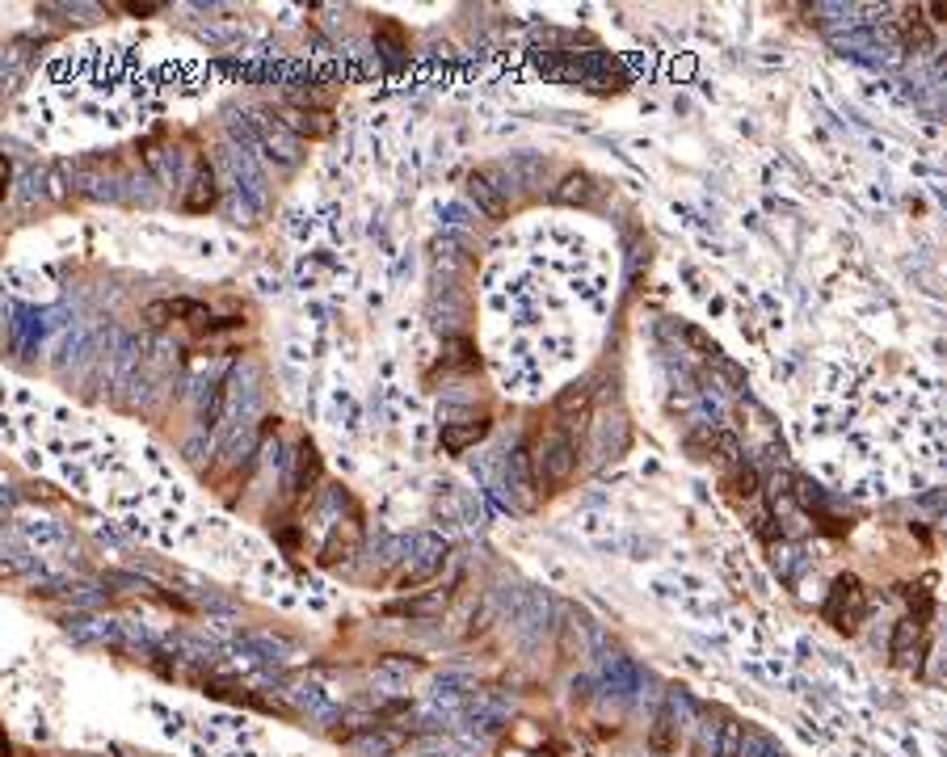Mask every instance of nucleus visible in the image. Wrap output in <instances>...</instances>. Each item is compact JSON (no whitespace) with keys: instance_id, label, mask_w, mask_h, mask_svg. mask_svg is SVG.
<instances>
[{"instance_id":"1a4fd4ad","label":"nucleus","mask_w":947,"mask_h":757,"mask_svg":"<svg viewBox=\"0 0 947 757\" xmlns=\"http://www.w3.org/2000/svg\"><path fill=\"white\" fill-rule=\"evenodd\" d=\"M320 472H325V463H320L316 446H312V442H304V446H299V455H295V472H291V497H304V493H312V488L320 484Z\"/></svg>"},{"instance_id":"423d86ee","label":"nucleus","mask_w":947,"mask_h":757,"mask_svg":"<svg viewBox=\"0 0 947 757\" xmlns=\"http://www.w3.org/2000/svg\"><path fill=\"white\" fill-rule=\"evenodd\" d=\"M468 194H472V202L485 215H493V219H506L510 215V202H506V194H501V186H497V173H489V169H476L472 177H468Z\"/></svg>"},{"instance_id":"f03ea898","label":"nucleus","mask_w":947,"mask_h":757,"mask_svg":"<svg viewBox=\"0 0 947 757\" xmlns=\"http://www.w3.org/2000/svg\"><path fill=\"white\" fill-rule=\"evenodd\" d=\"M821 615H825V623H830V627L846 631V636H855L863 615H868V593H863V581L859 577H838L830 585V598H825Z\"/></svg>"},{"instance_id":"7ed1b4c3","label":"nucleus","mask_w":947,"mask_h":757,"mask_svg":"<svg viewBox=\"0 0 947 757\" xmlns=\"http://www.w3.org/2000/svg\"><path fill=\"white\" fill-rule=\"evenodd\" d=\"M931 615H905L893 631V644H889V657L897 669H922V657L926 648H931Z\"/></svg>"},{"instance_id":"ddd939ff","label":"nucleus","mask_w":947,"mask_h":757,"mask_svg":"<svg viewBox=\"0 0 947 757\" xmlns=\"http://www.w3.org/2000/svg\"><path fill=\"white\" fill-rule=\"evenodd\" d=\"M556 198H560V202H577V207H586V202L594 198V181H590V173H569V177L560 181Z\"/></svg>"},{"instance_id":"f257e3e1","label":"nucleus","mask_w":947,"mask_h":757,"mask_svg":"<svg viewBox=\"0 0 947 757\" xmlns=\"http://www.w3.org/2000/svg\"><path fill=\"white\" fill-rule=\"evenodd\" d=\"M527 467H531V480L539 493H560L564 484L573 480L577 472V442L564 434L560 425H548V429H535L531 442H527Z\"/></svg>"},{"instance_id":"39448f33","label":"nucleus","mask_w":947,"mask_h":757,"mask_svg":"<svg viewBox=\"0 0 947 757\" xmlns=\"http://www.w3.org/2000/svg\"><path fill=\"white\" fill-rule=\"evenodd\" d=\"M489 429H493L489 413L468 417V421H451V425H442V450H447V455H463L468 446L485 442V438H489Z\"/></svg>"},{"instance_id":"f3484780","label":"nucleus","mask_w":947,"mask_h":757,"mask_svg":"<svg viewBox=\"0 0 947 757\" xmlns=\"http://www.w3.org/2000/svg\"><path fill=\"white\" fill-rule=\"evenodd\" d=\"M687 341L695 345V350H699L703 358H716V354H720V345H716V341H708V337H703L699 329H687Z\"/></svg>"},{"instance_id":"20e7f679","label":"nucleus","mask_w":947,"mask_h":757,"mask_svg":"<svg viewBox=\"0 0 947 757\" xmlns=\"http://www.w3.org/2000/svg\"><path fill=\"white\" fill-rule=\"evenodd\" d=\"M144 320L148 324H169V320H186L194 329H207L211 324V308L207 303H194V299H156L144 308Z\"/></svg>"},{"instance_id":"f8f14e48","label":"nucleus","mask_w":947,"mask_h":757,"mask_svg":"<svg viewBox=\"0 0 947 757\" xmlns=\"http://www.w3.org/2000/svg\"><path fill=\"white\" fill-rule=\"evenodd\" d=\"M724 488H729V497L750 501V497L758 493V472H754L750 463H733V472L724 476Z\"/></svg>"},{"instance_id":"2eb2a0df","label":"nucleus","mask_w":947,"mask_h":757,"mask_svg":"<svg viewBox=\"0 0 947 757\" xmlns=\"http://www.w3.org/2000/svg\"><path fill=\"white\" fill-rule=\"evenodd\" d=\"M224 400H228V379H219V383L211 387V400L203 404V425H207V429H215L219 417H224Z\"/></svg>"},{"instance_id":"a211bd4d","label":"nucleus","mask_w":947,"mask_h":757,"mask_svg":"<svg viewBox=\"0 0 947 757\" xmlns=\"http://www.w3.org/2000/svg\"><path fill=\"white\" fill-rule=\"evenodd\" d=\"M127 13H135V17H152V13H160V5H156V0H144V5H139V0H131V5H123Z\"/></svg>"},{"instance_id":"dca6fc26","label":"nucleus","mask_w":947,"mask_h":757,"mask_svg":"<svg viewBox=\"0 0 947 757\" xmlns=\"http://www.w3.org/2000/svg\"><path fill=\"white\" fill-rule=\"evenodd\" d=\"M451 366H459V371H480L476 345H472V341H455V345H451Z\"/></svg>"},{"instance_id":"6ab92c4d","label":"nucleus","mask_w":947,"mask_h":757,"mask_svg":"<svg viewBox=\"0 0 947 757\" xmlns=\"http://www.w3.org/2000/svg\"><path fill=\"white\" fill-rule=\"evenodd\" d=\"M9 181H13V160L5 156V160H0V190H5V194H9Z\"/></svg>"},{"instance_id":"0eeeda50","label":"nucleus","mask_w":947,"mask_h":757,"mask_svg":"<svg viewBox=\"0 0 947 757\" xmlns=\"http://www.w3.org/2000/svg\"><path fill=\"white\" fill-rule=\"evenodd\" d=\"M590 400H594V387L590 383H569L564 392L556 396L552 413L560 417V425H581L590 417Z\"/></svg>"},{"instance_id":"9b49d317","label":"nucleus","mask_w":947,"mask_h":757,"mask_svg":"<svg viewBox=\"0 0 947 757\" xmlns=\"http://www.w3.org/2000/svg\"><path fill=\"white\" fill-rule=\"evenodd\" d=\"M215 198H219V190H215L211 169H207V165H198V169H194V181H190V190H186V198H181V207H186L190 215H203V211L215 207Z\"/></svg>"},{"instance_id":"aec40b11","label":"nucleus","mask_w":947,"mask_h":757,"mask_svg":"<svg viewBox=\"0 0 947 757\" xmlns=\"http://www.w3.org/2000/svg\"><path fill=\"white\" fill-rule=\"evenodd\" d=\"M926 13H935V22H947V5H926Z\"/></svg>"},{"instance_id":"6e6552de","label":"nucleus","mask_w":947,"mask_h":757,"mask_svg":"<svg viewBox=\"0 0 947 757\" xmlns=\"http://www.w3.org/2000/svg\"><path fill=\"white\" fill-rule=\"evenodd\" d=\"M691 455H695V459L737 463V438L724 434V429H699V434H691Z\"/></svg>"},{"instance_id":"4468645a","label":"nucleus","mask_w":947,"mask_h":757,"mask_svg":"<svg viewBox=\"0 0 947 757\" xmlns=\"http://www.w3.org/2000/svg\"><path fill=\"white\" fill-rule=\"evenodd\" d=\"M447 598H451V593L438 589L434 598H409V602H396V606H388V610H392V615H417V619H421V615H438V610L447 606Z\"/></svg>"},{"instance_id":"9d476101","label":"nucleus","mask_w":947,"mask_h":757,"mask_svg":"<svg viewBox=\"0 0 947 757\" xmlns=\"http://www.w3.org/2000/svg\"><path fill=\"white\" fill-rule=\"evenodd\" d=\"M358 539H362V526H358V522L337 526L333 535L325 539V547H320V564L333 568V564H341V560H350L354 551H358Z\"/></svg>"}]
</instances>
